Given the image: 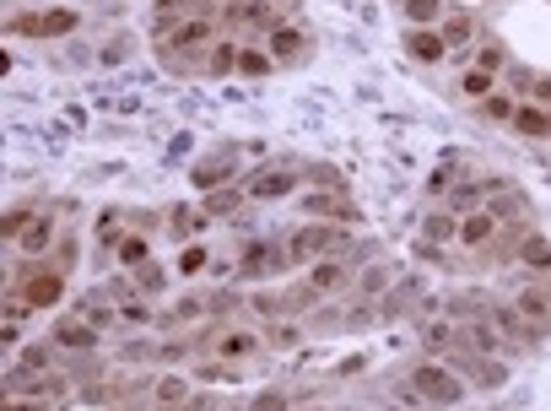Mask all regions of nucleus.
I'll use <instances>...</instances> for the list:
<instances>
[{
  "label": "nucleus",
  "mask_w": 551,
  "mask_h": 411,
  "mask_svg": "<svg viewBox=\"0 0 551 411\" xmlns=\"http://www.w3.org/2000/svg\"><path fill=\"white\" fill-rule=\"evenodd\" d=\"M65 287H71V276L55 271L49 260H17V271H11V287H6V293H17L33 314H55L60 303H65Z\"/></svg>",
  "instance_id": "nucleus-1"
},
{
  "label": "nucleus",
  "mask_w": 551,
  "mask_h": 411,
  "mask_svg": "<svg viewBox=\"0 0 551 411\" xmlns=\"http://www.w3.org/2000/svg\"><path fill=\"white\" fill-rule=\"evenodd\" d=\"M406 379L427 395V406H433V411H454L470 395V379L460 374V368H449L443 357H416V363L406 368Z\"/></svg>",
  "instance_id": "nucleus-2"
},
{
  "label": "nucleus",
  "mask_w": 551,
  "mask_h": 411,
  "mask_svg": "<svg viewBox=\"0 0 551 411\" xmlns=\"http://www.w3.org/2000/svg\"><path fill=\"white\" fill-rule=\"evenodd\" d=\"M233 255H238V282H244V287H265V282H276L281 271H292V260H287V238H271V233L244 238V244H238Z\"/></svg>",
  "instance_id": "nucleus-3"
},
{
  "label": "nucleus",
  "mask_w": 551,
  "mask_h": 411,
  "mask_svg": "<svg viewBox=\"0 0 551 411\" xmlns=\"http://www.w3.org/2000/svg\"><path fill=\"white\" fill-rule=\"evenodd\" d=\"M341 249H346V228H335V222H308V217H303V228L287 233V260H292V271H308L314 260L341 255Z\"/></svg>",
  "instance_id": "nucleus-4"
},
{
  "label": "nucleus",
  "mask_w": 551,
  "mask_h": 411,
  "mask_svg": "<svg viewBox=\"0 0 551 411\" xmlns=\"http://www.w3.org/2000/svg\"><path fill=\"white\" fill-rule=\"evenodd\" d=\"M244 184V195L254 206H271V201H298L303 195V168H292V163H265V168H254L249 179H238Z\"/></svg>",
  "instance_id": "nucleus-5"
},
{
  "label": "nucleus",
  "mask_w": 551,
  "mask_h": 411,
  "mask_svg": "<svg viewBox=\"0 0 551 411\" xmlns=\"http://www.w3.org/2000/svg\"><path fill=\"white\" fill-rule=\"evenodd\" d=\"M298 211L308 222H335V228H362V206L352 201V190H303Z\"/></svg>",
  "instance_id": "nucleus-6"
},
{
  "label": "nucleus",
  "mask_w": 551,
  "mask_h": 411,
  "mask_svg": "<svg viewBox=\"0 0 551 411\" xmlns=\"http://www.w3.org/2000/svg\"><path fill=\"white\" fill-rule=\"evenodd\" d=\"M71 374L65 368H49V374H17V368H6V401H44V406H55L71 395Z\"/></svg>",
  "instance_id": "nucleus-7"
},
{
  "label": "nucleus",
  "mask_w": 551,
  "mask_h": 411,
  "mask_svg": "<svg viewBox=\"0 0 551 411\" xmlns=\"http://www.w3.org/2000/svg\"><path fill=\"white\" fill-rule=\"evenodd\" d=\"M492 325H497V336H503V347H508V357L514 352H541L546 347V330H535L524 314L514 309V298H492Z\"/></svg>",
  "instance_id": "nucleus-8"
},
{
  "label": "nucleus",
  "mask_w": 551,
  "mask_h": 411,
  "mask_svg": "<svg viewBox=\"0 0 551 411\" xmlns=\"http://www.w3.org/2000/svg\"><path fill=\"white\" fill-rule=\"evenodd\" d=\"M438 33H443V44H449V60H470V49L487 38V22H481V11H470V6H449L443 22H438Z\"/></svg>",
  "instance_id": "nucleus-9"
},
{
  "label": "nucleus",
  "mask_w": 551,
  "mask_h": 411,
  "mask_svg": "<svg viewBox=\"0 0 551 411\" xmlns=\"http://www.w3.org/2000/svg\"><path fill=\"white\" fill-rule=\"evenodd\" d=\"M49 341L60 347V357H87V352L103 347V330L71 309V314H55V320H49Z\"/></svg>",
  "instance_id": "nucleus-10"
},
{
  "label": "nucleus",
  "mask_w": 551,
  "mask_h": 411,
  "mask_svg": "<svg viewBox=\"0 0 551 411\" xmlns=\"http://www.w3.org/2000/svg\"><path fill=\"white\" fill-rule=\"evenodd\" d=\"M303 282L314 287V293L325 298V303H330V298H352V287H357V265L346 260V255H325V260H314V265L303 271Z\"/></svg>",
  "instance_id": "nucleus-11"
},
{
  "label": "nucleus",
  "mask_w": 551,
  "mask_h": 411,
  "mask_svg": "<svg viewBox=\"0 0 551 411\" xmlns=\"http://www.w3.org/2000/svg\"><path fill=\"white\" fill-rule=\"evenodd\" d=\"M60 222H65V211L60 206H44L38 217L28 222V233L17 238V260H49L55 255V244H60Z\"/></svg>",
  "instance_id": "nucleus-12"
},
{
  "label": "nucleus",
  "mask_w": 551,
  "mask_h": 411,
  "mask_svg": "<svg viewBox=\"0 0 551 411\" xmlns=\"http://www.w3.org/2000/svg\"><path fill=\"white\" fill-rule=\"evenodd\" d=\"M190 184H195L200 195L238 184V147H211L206 157H200V163H190Z\"/></svg>",
  "instance_id": "nucleus-13"
},
{
  "label": "nucleus",
  "mask_w": 551,
  "mask_h": 411,
  "mask_svg": "<svg viewBox=\"0 0 551 411\" xmlns=\"http://www.w3.org/2000/svg\"><path fill=\"white\" fill-rule=\"evenodd\" d=\"M422 298H427V276L422 271H400L395 287L379 298V314H384V320H406V314L422 309Z\"/></svg>",
  "instance_id": "nucleus-14"
},
{
  "label": "nucleus",
  "mask_w": 551,
  "mask_h": 411,
  "mask_svg": "<svg viewBox=\"0 0 551 411\" xmlns=\"http://www.w3.org/2000/svg\"><path fill=\"white\" fill-rule=\"evenodd\" d=\"M211 325V298L206 293H173L168 309L157 314V330H200Z\"/></svg>",
  "instance_id": "nucleus-15"
},
{
  "label": "nucleus",
  "mask_w": 551,
  "mask_h": 411,
  "mask_svg": "<svg viewBox=\"0 0 551 411\" xmlns=\"http://www.w3.org/2000/svg\"><path fill=\"white\" fill-rule=\"evenodd\" d=\"M265 49H271L276 65H303L314 55V38H308L303 22H276V28L265 33Z\"/></svg>",
  "instance_id": "nucleus-16"
},
{
  "label": "nucleus",
  "mask_w": 551,
  "mask_h": 411,
  "mask_svg": "<svg viewBox=\"0 0 551 411\" xmlns=\"http://www.w3.org/2000/svg\"><path fill=\"white\" fill-rule=\"evenodd\" d=\"M416 341H422V357H449L454 341H460V320L454 314H422L416 320Z\"/></svg>",
  "instance_id": "nucleus-17"
},
{
  "label": "nucleus",
  "mask_w": 551,
  "mask_h": 411,
  "mask_svg": "<svg viewBox=\"0 0 551 411\" xmlns=\"http://www.w3.org/2000/svg\"><path fill=\"white\" fill-rule=\"evenodd\" d=\"M454 347H460V352H470V357H508L503 336H497V325H492V314L460 320V341H454Z\"/></svg>",
  "instance_id": "nucleus-18"
},
{
  "label": "nucleus",
  "mask_w": 551,
  "mask_h": 411,
  "mask_svg": "<svg viewBox=\"0 0 551 411\" xmlns=\"http://www.w3.org/2000/svg\"><path fill=\"white\" fill-rule=\"evenodd\" d=\"M200 217H206V228H217V222H238L244 211L254 206L249 195H244V184H227V190H211V195H200Z\"/></svg>",
  "instance_id": "nucleus-19"
},
{
  "label": "nucleus",
  "mask_w": 551,
  "mask_h": 411,
  "mask_svg": "<svg viewBox=\"0 0 551 411\" xmlns=\"http://www.w3.org/2000/svg\"><path fill=\"white\" fill-rule=\"evenodd\" d=\"M497 238H503V222L481 206V211H470V217H460V238H454V244H460L465 255H487Z\"/></svg>",
  "instance_id": "nucleus-20"
},
{
  "label": "nucleus",
  "mask_w": 551,
  "mask_h": 411,
  "mask_svg": "<svg viewBox=\"0 0 551 411\" xmlns=\"http://www.w3.org/2000/svg\"><path fill=\"white\" fill-rule=\"evenodd\" d=\"M76 314L92 320L103 336H119V330H125V325H119V298L109 293V287H92V293H82V298H76Z\"/></svg>",
  "instance_id": "nucleus-21"
},
{
  "label": "nucleus",
  "mask_w": 551,
  "mask_h": 411,
  "mask_svg": "<svg viewBox=\"0 0 551 411\" xmlns=\"http://www.w3.org/2000/svg\"><path fill=\"white\" fill-rule=\"evenodd\" d=\"M125 233H130V211H103L92 222V255H98V265H114V249L125 244Z\"/></svg>",
  "instance_id": "nucleus-22"
},
{
  "label": "nucleus",
  "mask_w": 551,
  "mask_h": 411,
  "mask_svg": "<svg viewBox=\"0 0 551 411\" xmlns=\"http://www.w3.org/2000/svg\"><path fill=\"white\" fill-rule=\"evenodd\" d=\"M514 309L535 330H546V336H551V276H546V282H530V276H524V287L514 293Z\"/></svg>",
  "instance_id": "nucleus-23"
},
{
  "label": "nucleus",
  "mask_w": 551,
  "mask_h": 411,
  "mask_svg": "<svg viewBox=\"0 0 551 411\" xmlns=\"http://www.w3.org/2000/svg\"><path fill=\"white\" fill-rule=\"evenodd\" d=\"M6 368H17V374H49V368H60V347L49 336H28L17 352H11Z\"/></svg>",
  "instance_id": "nucleus-24"
},
{
  "label": "nucleus",
  "mask_w": 551,
  "mask_h": 411,
  "mask_svg": "<svg viewBox=\"0 0 551 411\" xmlns=\"http://www.w3.org/2000/svg\"><path fill=\"white\" fill-rule=\"evenodd\" d=\"M206 233V217H200V206H190V201H179V206H168L163 211V238L168 244H195V238Z\"/></svg>",
  "instance_id": "nucleus-25"
},
{
  "label": "nucleus",
  "mask_w": 551,
  "mask_h": 411,
  "mask_svg": "<svg viewBox=\"0 0 551 411\" xmlns=\"http://www.w3.org/2000/svg\"><path fill=\"white\" fill-rule=\"evenodd\" d=\"M514 130L519 141H535V147H551V109L546 103H535V98H524L519 103V114H514Z\"/></svg>",
  "instance_id": "nucleus-26"
},
{
  "label": "nucleus",
  "mask_w": 551,
  "mask_h": 411,
  "mask_svg": "<svg viewBox=\"0 0 551 411\" xmlns=\"http://www.w3.org/2000/svg\"><path fill=\"white\" fill-rule=\"evenodd\" d=\"M395 276H400V265L395 260H368V265H362V271H357V287H352V298H368V303H379L384 293H389V287H395Z\"/></svg>",
  "instance_id": "nucleus-27"
},
{
  "label": "nucleus",
  "mask_w": 551,
  "mask_h": 411,
  "mask_svg": "<svg viewBox=\"0 0 551 411\" xmlns=\"http://www.w3.org/2000/svg\"><path fill=\"white\" fill-rule=\"evenodd\" d=\"M190 395H195V374H157V384H152V406L157 411H184L190 406Z\"/></svg>",
  "instance_id": "nucleus-28"
},
{
  "label": "nucleus",
  "mask_w": 551,
  "mask_h": 411,
  "mask_svg": "<svg viewBox=\"0 0 551 411\" xmlns=\"http://www.w3.org/2000/svg\"><path fill=\"white\" fill-rule=\"evenodd\" d=\"M260 336H265V352H303V341H308V320H271V325H260Z\"/></svg>",
  "instance_id": "nucleus-29"
},
{
  "label": "nucleus",
  "mask_w": 551,
  "mask_h": 411,
  "mask_svg": "<svg viewBox=\"0 0 551 411\" xmlns=\"http://www.w3.org/2000/svg\"><path fill=\"white\" fill-rule=\"evenodd\" d=\"M400 44H406V55H411L416 65H443V60H449V44H443L438 28H406V38H400Z\"/></svg>",
  "instance_id": "nucleus-30"
},
{
  "label": "nucleus",
  "mask_w": 551,
  "mask_h": 411,
  "mask_svg": "<svg viewBox=\"0 0 551 411\" xmlns=\"http://www.w3.org/2000/svg\"><path fill=\"white\" fill-rule=\"evenodd\" d=\"M211 260H217V249H211L206 238H195V244H184L179 255H173V276H179V282H195V276H211Z\"/></svg>",
  "instance_id": "nucleus-31"
},
{
  "label": "nucleus",
  "mask_w": 551,
  "mask_h": 411,
  "mask_svg": "<svg viewBox=\"0 0 551 411\" xmlns=\"http://www.w3.org/2000/svg\"><path fill=\"white\" fill-rule=\"evenodd\" d=\"M470 174V163H465V157H443V163L433 168V174H427V201H449V195H454V184H460Z\"/></svg>",
  "instance_id": "nucleus-32"
},
{
  "label": "nucleus",
  "mask_w": 551,
  "mask_h": 411,
  "mask_svg": "<svg viewBox=\"0 0 551 411\" xmlns=\"http://www.w3.org/2000/svg\"><path fill=\"white\" fill-rule=\"evenodd\" d=\"M470 65H476V71H487V76H503L508 65H514V49H508L497 33H487L476 49H470Z\"/></svg>",
  "instance_id": "nucleus-33"
},
{
  "label": "nucleus",
  "mask_w": 551,
  "mask_h": 411,
  "mask_svg": "<svg viewBox=\"0 0 551 411\" xmlns=\"http://www.w3.org/2000/svg\"><path fill=\"white\" fill-rule=\"evenodd\" d=\"M416 238H427V244H454V238H460V211H449V206H433V211H427V217H422V233H416Z\"/></svg>",
  "instance_id": "nucleus-34"
},
{
  "label": "nucleus",
  "mask_w": 551,
  "mask_h": 411,
  "mask_svg": "<svg viewBox=\"0 0 551 411\" xmlns=\"http://www.w3.org/2000/svg\"><path fill=\"white\" fill-rule=\"evenodd\" d=\"M519 265H524V271L551 276V238L535 233V228H524V233H519Z\"/></svg>",
  "instance_id": "nucleus-35"
},
{
  "label": "nucleus",
  "mask_w": 551,
  "mask_h": 411,
  "mask_svg": "<svg viewBox=\"0 0 551 411\" xmlns=\"http://www.w3.org/2000/svg\"><path fill=\"white\" fill-rule=\"evenodd\" d=\"M249 303H244V309L254 314V320H260V325H271V320H287V287H281V293H276V287H260V293H244Z\"/></svg>",
  "instance_id": "nucleus-36"
},
{
  "label": "nucleus",
  "mask_w": 551,
  "mask_h": 411,
  "mask_svg": "<svg viewBox=\"0 0 551 411\" xmlns=\"http://www.w3.org/2000/svg\"><path fill=\"white\" fill-rule=\"evenodd\" d=\"M152 260V233H125V244L114 249V271H141V265Z\"/></svg>",
  "instance_id": "nucleus-37"
},
{
  "label": "nucleus",
  "mask_w": 551,
  "mask_h": 411,
  "mask_svg": "<svg viewBox=\"0 0 551 411\" xmlns=\"http://www.w3.org/2000/svg\"><path fill=\"white\" fill-rule=\"evenodd\" d=\"M519 103H524V98H514L508 87H497L492 98H481V103H476V119H487V125H514Z\"/></svg>",
  "instance_id": "nucleus-38"
},
{
  "label": "nucleus",
  "mask_w": 551,
  "mask_h": 411,
  "mask_svg": "<svg viewBox=\"0 0 551 411\" xmlns=\"http://www.w3.org/2000/svg\"><path fill=\"white\" fill-rule=\"evenodd\" d=\"M157 314H163V309H157V303L152 298H141V293H130V298H119V325H136V330H157Z\"/></svg>",
  "instance_id": "nucleus-39"
},
{
  "label": "nucleus",
  "mask_w": 551,
  "mask_h": 411,
  "mask_svg": "<svg viewBox=\"0 0 551 411\" xmlns=\"http://www.w3.org/2000/svg\"><path fill=\"white\" fill-rule=\"evenodd\" d=\"M130 282H136V293H141V298H152V303H157V298L168 293L173 271H168V265H157V260H146L141 271H130Z\"/></svg>",
  "instance_id": "nucleus-40"
},
{
  "label": "nucleus",
  "mask_w": 551,
  "mask_h": 411,
  "mask_svg": "<svg viewBox=\"0 0 551 411\" xmlns=\"http://www.w3.org/2000/svg\"><path fill=\"white\" fill-rule=\"evenodd\" d=\"M238 55H244V49H238L233 44V38H217V49H211V55H206V65H200V71H206V76H217V82H222V76H238Z\"/></svg>",
  "instance_id": "nucleus-41"
},
{
  "label": "nucleus",
  "mask_w": 551,
  "mask_h": 411,
  "mask_svg": "<svg viewBox=\"0 0 551 411\" xmlns=\"http://www.w3.org/2000/svg\"><path fill=\"white\" fill-rule=\"evenodd\" d=\"M497 87H503V76H487V71H476V65H465V76L454 82V92H460V98H470V103L492 98Z\"/></svg>",
  "instance_id": "nucleus-42"
},
{
  "label": "nucleus",
  "mask_w": 551,
  "mask_h": 411,
  "mask_svg": "<svg viewBox=\"0 0 551 411\" xmlns=\"http://www.w3.org/2000/svg\"><path fill=\"white\" fill-rule=\"evenodd\" d=\"M443 0H400V17H406V28H438L443 22Z\"/></svg>",
  "instance_id": "nucleus-43"
},
{
  "label": "nucleus",
  "mask_w": 551,
  "mask_h": 411,
  "mask_svg": "<svg viewBox=\"0 0 551 411\" xmlns=\"http://www.w3.org/2000/svg\"><path fill=\"white\" fill-rule=\"evenodd\" d=\"M190 374H195V384H238V363H222V357H200V363H190Z\"/></svg>",
  "instance_id": "nucleus-44"
},
{
  "label": "nucleus",
  "mask_w": 551,
  "mask_h": 411,
  "mask_svg": "<svg viewBox=\"0 0 551 411\" xmlns=\"http://www.w3.org/2000/svg\"><path fill=\"white\" fill-rule=\"evenodd\" d=\"M114 363L119 368H136V363H157V341L152 336H136V341H119V347H114Z\"/></svg>",
  "instance_id": "nucleus-45"
},
{
  "label": "nucleus",
  "mask_w": 551,
  "mask_h": 411,
  "mask_svg": "<svg viewBox=\"0 0 551 411\" xmlns=\"http://www.w3.org/2000/svg\"><path fill=\"white\" fill-rule=\"evenodd\" d=\"M271 71H276L271 49H260V44H244V55H238V76H249V82H260V76H271Z\"/></svg>",
  "instance_id": "nucleus-46"
},
{
  "label": "nucleus",
  "mask_w": 551,
  "mask_h": 411,
  "mask_svg": "<svg viewBox=\"0 0 551 411\" xmlns=\"http://www.w3.org/2000/svg\"><path fill=\"white\" fill-rule=\"evenodd\" d=\"M38 211H44V206H38V201H17V206L6 211V222H0V233H6V244H17V238L28 233V222L38 217Z\"/></svg>",
  "instance_id": "nucleus-47"
},
{
  "label": "nucleus",
  "mask_w": 551,
  "mask_h": 411,
  "mask_svg": "<svg viewBox=\"0 0 551 411\" xmlns=\"http://www.w3.org/2000/svg\"><path fill=\"white\" fill-rule=\"evenodd\" d=\"M303 190H346V174L330 163H308L303 168Z\"/></svg>",
  "instance_id": "nucleus-48"
},
{
  "label": "nucleus",
  "mask_w": 551,
  "mask_h": 411,
  "mask_svg": "<svg viewBox=\"0 0 551 411\" xmlns=\"http://www.w3.org/2000/svg\"><path fill=\"white\" fill-rule=\"evenodd\" d=\"M82 249H87V244H82V238H76V233H60V244H55V255H49V265L71 276L76 265H82Z\"/></svg>",
  "instance_id": "nucleus-49"
},
{
  "label": "nucleus",
  "mask_w": 551,
  "mask_h": 411,
  "mask_svg": "<svg viewBox=\"0 0 551 411\" xmlns=\"http://www.w3.org/2000/svg\"><path fill=\"white\" fill-rule=\"evenodd\" d=\"M6 33L11 38H44V11H11Z\"/></svg>",
  "instance_id": "nucleus-50"
},
{
  "label": "nucleus",
  "mask_w": 551,
  "mask_h": 411,
  "mask_svg": "<svg viewBox=\"0 0 551 411\" xmlns=\"http://www.w3.org/2000/svg\"><path fill=\"white\" fill-rule=\"evenodd\" d=\"M389 401H395V406H406V411H433V406H427V395L416 390V384H411L406 374H400L395 384H389Z\"/></svg>",
  "instance_id": "nucleus-51"
},
{
  "label": "nucleus",
  "mask_w": 551,
  "mask_h": 411,
  "mask_svg": "<svg viewBox=\"0 0 551 411\" xmlns=\"http://www.w3.org/2000/svg\"><path fill=\"white\" fill-rule=\"evenodd\" d=\"M82 28V17L76 11H65V6H49L44 11V38H65V33H76Z\"/></svg>",
  "instance_id": "nucleus-52"
},
{
  "label": "nucleus",
  "mask_w": 551,
  "mask_h": 411,
  "mask_svg": "<svg viewBox=\"0 0 551 411\" xmlns=\"http://www.w3.org/2000/svg\"><path fill=\"white\" fill-rule=\"evenodd\" d=\"M206 298H211V320H222V325H227V320H233V314L249 303V298H238L233 287H217V293H206Z\"/></svg>",
  "instance_id": "nucleus-53"
},
{
  "label": "nucleus",
  "mask_w": 551,
  "mask_h": 411,
  "mask_svg": "<svg viewBox=\"0 0 551 411\" xmlns=\"http://www.w3.org/2000/svg\"><path fill=\"white\" fill-rule=\"evenodd\" d=\"M130 49H136V33H114L109 44L98 49V65H125V60H130Z\"/></svg>",
  "instance_id": "nucleus-54"
},
{
  "label": "nucleus",
  "mask_w": 551,
  "mask_h": 411,
  "mask_svg": "<svg viewBox=\"0 0 551 411\" xmlns=\"http://www.w3.org/2000/svg\"><path fill=\"white\" fill-rule=\"evenodd\" d=\"M503 87L508 92H514V98H530V87H535V71H530V65H508V71H503Z\"/></svg>",
  "instance_id": "nucleus-55"
},
{
  "label": "nucleus",
  "mask_w": 551,
  "mask_h": 411,
  "mask_svg": "<svg viewBox=\"0 0 551 411\" xmlns=\"http://www.w3.org/2000/svg\"><path fill=\"white\" fill-rule=\"evenodd\" d=\"M249 411H292V401H287V390H260L249 401Z\"/></svg>",
  "instance_id": "nucleus-56"
},
{
  "label": "nucleus",
  "mask_w": 551,
  "mask_h": 411,
  "mask_svg": "<svg viewBox=\"0 0 551 411\" xmlns=\"http://www.w3.org/2000/svg\"><path fill=\"white\" fill-rule=\"evenodd\" d=\"M211 276H217V287L222 282H238V255H227V260L217 255V260H211Z\"/></svg>",
  "instance_id": "nucleus-57"
},
{
  "label": "nucleus",
  "mask_w": 551,
  "mask_h": 411,
  "mask_svg": "<svg viewBox=\"0 0 551 411\" xmlns=\"http://www.w3.org/2000/svg\"><path fill=\"white\" fill-rule=\"evenodd\" d=\"M184 411H222V401L211 395V384H200V390L190 395V406H184Z\"/></svg>",
  "instance_id": "nucleus-58"
},
{
  "label": "nucleus",
  "mask_w": 551,
  "mask_h": 411,
  "mask_svg": "<svg viewBox=\"0 0 551 411\" xmlns=\"http://www.w3.org/2000/svg\"><path fill=\"white\" fill-rule=\"evenodd\" d=\"M130 228L136 233H163V217H152V211H130Z\"/></svg>",
  "instance_id": "nucleus-59"
},
{
  "label": "nucleus",
  "mask_w": 551,
  "mask_h": 411,
  "mask_svg": "<svg viewBox=\"0 0 551 411\" xmlns=\"http://www.w3.org/2000/svg\"><path fill=\"white\" fill-rule=\"evenodd\" d=\"M530 98H535V103H546V109H551V76H535Z\"/></svg>",
  "instance_id": "nucleus-60"
},
{
  "label": "nucleus",
  "mask_w": 551,
  "mask_h": 411,
  "mask_svg": "<svg viewBox=\"0 0 551 411\" xmlns=\"http://www.w3.org/2000/svg\"><path fill=\"white\" fill-rule=\"evenodd\" d=\"M6 411H49L44 401H6Z\"/></svg>",
  "instance_id": "nucleus-61"
},
{
  "label": "nucleus",
  "mask_w": 551,
  "mask_h": 411,
  "mask_svg": "<svg viewBox=\"0 0 551 411\" xmlns=\"http://www.w3.org/2000/svg\"><path fill=\"white\" fill-rule=\"evenodd\" d=\"M379 411H406V406H395V401H384V406H379Z\"/></svg>",
  "instance_id": "nucleus-62"
}]
</instances>
